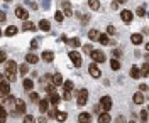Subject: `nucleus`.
Returning <instances> with one entry per match:
<instances>
[{
  "label": "nucleus",
  "instance_id": "nucleus-31",
  "mask_svg": "<svg viewBox=\"0 0 149 123\" xmlns=\"http://www.w3.org/2000/svg\"><path fill=\"white\" fill-rule=\"evenodd\" d=\"M110 67L113 69V71H119V69H120V63H119L117 59H112L110 61Z\"/></svg>",
  "mask_w": 149,
  "mask_h": 123
},
{
  "label": "nucleus",
  "instance_id": "nucleus-43",
  "mask_svg": "<svg viewBox=\"0 0 149 123\" xmlns=\"http://www.w3.org/2000/svg\"><path fill=\"white\" fill-rule=\"evenodd\" d=\"M113 123H125V118L120 115V116H117V118H115V122H113Z\"/></svg>",
  "mask_w": 149,
  "mask_h": 123
},
{
  "label": "nucleus",
  "instance_id": "nucleus-28",
  "mask_svg": "<svg viewBox=\"0 0 149 123\" xmlns=\"http://www.w3.org/2000/svg\"><path fill=\"white\" fill-rule=\"evenodd\" d=\"M22 29H24V30H36V25H34L32 22H29V20H26V22L22 24Z\"/></svg>",
  "mask_w": 149,
  "mask_h": 123
},
{
  "label": "nucleus",
  "instance_id": "nucleus-54",
  "mask_svg": "<svg viewBox=\"0 0 149 123\" xmlns=\"http://www.w3.org/2000/svg\"><path fill=\"white\" fill-rule=\"evenodd\" d=\"M46 122H47V120L44 118V116H41V118H39V123H46Z\"/></svg>",
  "mask_w": 149,
  "mask_h": 123
},
{
  "label": "nucleus",
  "instance_id": "nucleus-26",
  "mask_svg": "<svg viewBox=\"0 0 149 123\" xmlns=\"http://www.w3.org/2000/svg\"><path fill=\"white\" fill-rule=\"evenodd\" d=\"M98 41H100V44H103V46L110 44V39H109V36H107V34H100V36H98Z\"/></svg>",
  "mask_w": 149,
  "mask_h": 123
},
{
  "label": "nucleus",
  "instance_id": "nucleus-11",
  "mask_svg": "<svg viewBox=\"0 0 149 123\" xmlns=\"http://www.w3.org/2000/svg\"><path fill=\"white\" fill-rule=\"evenodd\" d=\"M112 122V116L109 111H103V113L98 115V123H110Z\"/></svg>",
  "mask_w": 149,
  "mask_h": 123
},
{
  "label": "nucleus",
  "instance_id": "nucleus-56",
  "mask_svg": "<svg viewBox=\"0 0 149 123\" xmlns=\"http://www.w3.org/2000/svg\"><path fill=\"white\" fill-rule=\"evenodd\" d=\"M0 81H3V74H0Z\"/></svg>",
  "mask_w": 149,
  "mask_h": 123
},
{
  "label": "nucleus",
  "instance_id": "nucleus-7",
  "mask_svg": "<svg viewBox=\"0 0 149 123\" xmlns=\"http://www.w3.org/2000/svg\"><path fill=\"white\" fill-rule=\"evenodd\" d=\"M88 73H90L95 79H98V78L102 76L100 69H98V66H97V63H92V64H90V67H88Z\"/></svg>",
  "mask_w": 149,
  "mask_h": 123
},
{
  "label": "nucleus",
  "instance_id": "nucleus-17",
  "mask_svg": "<svg viewBox=\"0 0 149 123\" xmlns=\"http://www.w3.org/2000/svg\"><path fill=\"white\" fill-rule=\"evenodd\" d=\"M42 59H44V61H46V63H53V59H54V54H53V52H51V51H44V52H42Z\"/></svg>",
  "mask_w": 149,
  "mask_h": 123
},
{
  "label": "nucleus",
  "instance_id": "nucleus-5",
  "mask_svg": "<svg viewBox=\"0 0 149 123\" xmlns=\"http://www.w3.org/2000/svg\"><path fill=\"white\" fill-rule=\"evenodd\" d=\"M14 108H15V113L17 115H26V103H24L22 100H17V98H15Z\"/></svg>",
  "mask_w": 149,
  "mask_h": 123
},
{
  "label": "nucleus",
  "instance_id": "nucleus-55",
  "mask_svg": "<svg viewBox=\"0 0 149 123\" xmlns=\"http://www.w3.org/2000/svg\"><path fill=\"white\" fill-rule=\"evenodd\" d=\"M115 2H117V3H119V2H120V3H124V2H125V0H115Z\"/></svg>",
  "mask_w": 149,
  "mask_h": 123
},
{
  "label": "nucleus",
  "instance_id": "nucleus-10",
  "mask_svg": "<svg viewBox=\"0 0 149 123\" xmlns=\"http://www.w3.org/2000/svg\"><path fill=\"white\" fill-rule=\"evenodd\" d=\"M10 93V86L7 81H0V96H5Z\"/></svg>",
  "mask_w": 149,
  "mask_h": 123
},
{
  "label": "nucleus",
  "instance_id": "nucleus-3",
  "mask_svg": "<svg viewBox=\"0 0 149 123\" xmlns=\"http://www.w3.org/2000/svg\"><path fill=\"white\" fill-rule=\"evenodd\" d=\"M90 56H92L93 63H105V59H107L102 51H92V52H90Z\"/></svg>",
  "mask_w": 149,
  "mask_h": 123
},
{
  "label": "nucleus",
  "instance_id": "nucleus-50",
  "mask_svg": "<svg viewBox=\"0 0 149 123\" xmlns=\"http://www.w3.org/2000/svg\"><path fill=\"white\" fill-rule=\"evenodd\" d=\"M85 52L90 54V52H92V46H85Z\"/></svg>",
  "mask_w": 149,
  "mask_h": 123
},
{
  "label": "nucleus",
  "instance_id": "nucleus-23",
  "mask_svg": "<svg viewBox=\"0 0 149 123\" xmlns=\"http://www.w3.org/2000/svg\"><path fill=\"white\" fill-rule=\"evenodd\" d=\"M22 86H24V89H27V91H31V89L34 88V83H32L31 79H26V78H24V81H22Z\"/></svg>",
  "mask_w": 149,
  "mask_h": 123
},
{
  "label": "nucleus",
  "instance_id": "nucleus-57",
  "mask_svg": "<svg viewBox=\"0 0 149 123\" xmlns=\"http://www.w3.org/2000/svg\"><path fill=\"white\" fill-rule=\"evenodd\" d=\"M127 123H136V122H134V120H130V122H127Z\"/></svg>",
  "mask_w": 149,
  "mask_h": 123
},
{
  "label": "nucleus",
  "instance_id": "nucleus-39",
  "mask_svg": "<svg viewBox=\"0 0 149 123\" xmlns=\"http://www.w3.org/2000/svg\"><path fill=\"white\" fill-rule=\"evenodd\" d=\"M31 101L39 103V95H37V93H31Z\"/></svg>",
  "mask_w": 149,
  "mask_h": 123
},
{
  "label": "nucleus",
  "instance_id": "nucleus-58",
  "mask_svg": "<svg viewBox=\"0 0 149 123\" xmlns=\"http://www.w3.org/2000/svg\"><path fill=\"white\" fill-rule=\"evenodd\" d=\"M3 2H10V0H3Z\"/></svg>",
  "mask_w": 149,
  "mask_h": 123
},
{
  "label": "nucleus",
  "instance_id": "nucleus-59",
  "mask_svg": "<svg viewBox=\"0 0 149 123\" xmlns=\"http://www.w3.org/2000/svg\"><path fill=\"white\" fill-rule=\"evenodd\" d=\"M0 36H2V30H0Z\"/></svg>",
  "mask_w": 149,
  "mask_h": 123
},
{
  "label": "nucleus",
  "instance_id": "nucleus-4",
  "mask_svg": "<svg viewBox=\"0 0 149 123\" xmlns=\"http://www.w3.org/2000/svg\"><path fill=\"white\" fill-rule=\"evenodd\" d=\"M100 108H102L103 111H110V108H112V98L110 96H102V100H100Z\"/></svg>",
  "mask_w": 149,
  "mask_h": 123
},
{
  "label": "nucleus",
  "instance_id": "nucleus-30",
  "mask_svg": "<svg viewBox=\"0 0 149 123\" xmlns=\"http://www.w3.org/2000/svg\"><path fill=\"white\" fill-rule=\"evenodd\" d=\"M56 120H58V122H65L66 120V116H68V115L65 113V111H56Z\"/></svg>",
  "mask_w": 149,
  "mask_h": 123
},
{
  "label": "nucleus",
  "instance_id": "nucleus-13",
  "mask_svg": "<svg viewBox=\"0 0 149 123\" xmlns=\"http://www.w3.org/2000/svg\"><path fill=\"white\" fill-rule=\"evenodd\" d=\"M37 104H39V111H42V113L49 110V100H39Z\"/></svg>",
  "mask_w": 149,
  "mask_h": 123
},
{
  "label": "nucleus",
  "instance_id": "nucleus-8",
  "mask_svg": "<svg viewBox=\"0 0 149 123\" xmlns=\"http://www.w3.org/2000/svg\"><path fill=\"white\" fill-rule=\"evenodd\" d=\"M61 9H63V14H65L66 17H71L73 15V9H71V3L70 2H63Z\"/></svg>",
  "mask_w": 149,
  "mask_h": 123
},
{
  "label": "nucleus",
  "instance_id": "nucleus-49",
  "mask_svg": "<svg viewBox=\"0 0 149 123\" xmlns=\"http://www.w3.org/2000/svg\"><path fill=\"white\" fill-rule=\"evenodd\" d=\"M0 22H5V12L0 10Z\"/></svg>",
  "mask_w": 149,
  "mask_h": 123
},
{
  "label": "nucleus",
  "instance_id": "nucleus-35",
  "mask_svg": "<svg viewBox=\"0 0 149 123\" xmlns=\"http://www.w3.org/2000/svg\"><path fill=\"white\" fill-rule=\"evenodd\" d=\"M22 123H36V120H34V116L26 115V118H24V122H22Z\"/></svg>",
  "mask_w": 149,
  "mask_h": 123
},
{
  "label": "nucleus",
  "instance_id": "nucleus-2",
  "mask_svg": "<svg viewBox=\"0 0 149 123\" xmlns=\"http://www.w3.org/2000/svg\"><path fill=\"white\" fill-rule=\"evenodd\" d=\"M76 101H78V106H85L86 101H88V91L86 89H80L78 96H76Z\"/></svg>",
  "mask_w": 149,
  "mask_h": 123
},
{
  "label": "nucleus",
  "instance_id": "nucleus-34",
  "mask_svg": "<svg viewBox=\"0 0 149 123\" xmlns=\"http://www.w3.org/2000/svg\"><path fill=\"white\" fill-rule=\"evenodd\" d=\"M19 71H20V74L22 76H26L29 73V67H27V64H22V66L19 67Z\"/></svg>",
  "mask_w": 149,
  "mask_h": 123
},
{
  "label": "nucleus",
  "instance_id": "nucleus-25",
  "mask_svg": "<svg viewBox=\"0 0 149 123\" xmlns=\"http://www.w3.org/2000/svg\"><path fill=\"white\" fill-rule=\"evenodd\" d=\"M17 34V27L15 25H9L5 29V36H15Z\"/></svg>",
  "mask_w": 149,
  "mask_h": 123
},
{
  "label": "nucleus",
  "instance_id": "nucleus-27",
  "mask_svg": "<svg viewBox=\"0 0 149 123\" xmlns=\"http://www.w3.org/2000/svg\"><path fill=\"white\" fill-rule=\"evenodd\" d=\"M39 29H41V30H49V29H51V24H49V22H47V20H41V22H39Z\"/></svg>",
  "mask_w": 149,
  "mask_h": 123
},
{
  "label": "nucleus",
  "instance_id": "nucleus-18",
  "mask_svg": "<svg viewBox=\"0 0 149 123\" xmlns=\"http://www.w3.org/2000/svg\"><path fill=\"white\" fill-rule=\"evenodd\" d=\"M132 100H134V103L136 104H142L144 103V95L139 91V93H136V95L132 96Z\"/></svg>",
  "mask_w": 149,
  "mask_h": 123
},
{
  "label": "nucleus",
  "instance_id": "nucleus-40",
  "mask_svg": "<svg viewBox=\"0 0 149 123\" xmlns=\"http://www.w3.org/2000/svg\"><path fill=\"white\" fill-rule=\"evenodd\" d=\"M5 116H7V110L0 104V118H5Z\"/></svg>",
  "mask_w": 149,
  "mask_h": 123
},
{
  "label": "nucleus",
  "instance_id": "nucleus-6",
  "mask_svg": "<svg viewBox=\"0 0 149 123\" xmlns=\"http://www.w3.org/2000/svg\"><path fill=\"white\" fill-rule=\"evenodd\" d=\"M70 59L73 61V64H74L76 67L81 66V56H80V52H76V51H71V52H70Z\"/></svg>",
  "mask_w": 149,
  "mask_h": 123
},
{
  "label": "nucleus",
  "instance_id": "nucleus-41",
  "mask_svg": "<svg viewBox=\"0 0 149 123\" xmlns=\"http://www.w3.org/2000/svg\"><path fill=\"white\" fill-rule=\"evenodd\" d=\"M5 61H7V54L3 51H0V63H5Z\"/></svg>",
  "mask_w": 149,
  "mask_h": 123
},
{
  "label": "nucleus",
  "instance_id": "nucleus-36",
  "mask_svg": "<svg viewBox=\"0 0 149 123\" xmlns=\"http://www.w3.org/2000/svg\"><path fill=\"white\" fill-rule=\"evenodd\" d=\"M136 14H137L139 17H144V15H146V9H144V7H139V9L136 10Z\"/></svg>",
  "mask_w": 149,
  "mask_h": 123
},
{
  "label": "nucleus",
  "instance_id": "nucleus-21",
  "mask_svg": "<svg viewBox=\"0 0 149 123\" xmlns=\"http://www.w3.org/2000/svg\"><path fill=\"white\" fill-rule=\"evenodd\" d=\"M26 61H27V63H32V64H36V63H39V57H37L36 54H32V52H29L27 56H26Z\"/></svg>",
  "mask_w": 149,
  "mask_h": 123
},
{
  "label": "nucleus",
  "instance_id": "nucleus-16",
  "mask_svg": "<svg viewBox=\"0 0 149 123\" xmlns=\"http://www.w3.org/2000/svg\"><path fill=\"white\" fill-rule=\"evenodd\" d=\"M78 122L80 123H92V116H90V113H80Z\"/></svg>",
  "mask_w": 149,
  "mask_h": 123
},
{
  "label": "nucleus",
  "instance_id": "nucleus-51",
  "mask_svg": "<svg viewBox=\"0 0 149 123\" xmlns=\"http://www.w3.org/2000/svg\"><path fill=\"white\" fill-rule=\"evenodd\" d=\"M42 7H44V9L49 7V2H47V0H42Z\"/></svg>",
  "mask_w": 149,
  "mask_h": 123
},
{
  "label": "nucleus",
  "instance_id": "nucleus-52",
  "mask_svg": "<svg viewBox=\"0 0 149 123\" xmlns=\"http://www.w3.org/2000/svg\"><path fill=\"white\" fill-rule=\"evenodd\" d=\"M139 89H141V93H142V91H146V89H148V86H146V85H141Z\"/></svg>",
  "mask_w": 149,
  "mask_h": 123
},
{
  "label": "nucleus",
  "instance_id": "nucleus-9",
  "mask_svg": "<svg viewBox=\"0 0 149 123\" xmlns=\"http://www.w3.org/2000/svg\"><path fill=\"white\" fill-rule=\"evenodd\" d=\"M15 15H17L19 19H22V20H27V17H29L27 10L24 9V7H17V9H15Z\"/></svg>",
  "mask_w": 149,
  "mask_h": 123
},
{
  "label": "nucleus",
  "instance_id": "nucleus-20",
  "mask_svg": "<svg viewBox=\"0 0 149 123\" xmlns=\"http://www.w3.org/2000/svg\"><path fill=\"white\" fill-rule=\"evenodd\" d=\"M130 78H132V79H139V78H141L139 67H136V66L130 67Z\"/></svg>",
  "mask_w": 149,
  "mask_h": 123
},
{
  "label": "nucleus",
  "instance_id": "nucleus-33",
  "mask_svg": "<svg viewBox=\"0 0 149 123\" xmlns=\"http://www.w3.org/2000/svg\"><path fill=\"white\" fill-rule=\"evenodd\" d=\"M66 44H70L73 47H78L80 46V39H70V41H66Z\"/></svg>",
  "mask_w": 149,
  "mask_h": 123
},
{
  "label": "nucleus",
  "instance_id": "nucleus-14",
  "mask_svg": "<svg viewBox=\"0 0 149 123\" xmlns=\"http://www.w3.org/2000/svg\"><path fill=\"white\" fill-rule=\"evenodd\" d=\"M51 83H53V86H59V85H63V78H61V74H53L51 76Z\"/></svg>",
  "mask_w": 149,
  "mask_h": 123
},
{
  "label": "nucleus",
  "instance_id": "nucleus-48",
  "mask_svg": "<svg viewBox=\"0 0 149 123\" xmlns=\"http://www.w3.org/2000/svg\"><path fill=\"white\" fill-rule=\"evenodd\" d=\"M63 98H65L66 101H68V100L71 98V93H70V91H65V95H63Z\"/></svg>",
  "mask_w": 149,
  "mask_h": 123
},
{
  "label": "nucleus",
  "instance_id": "nucleus-29",
  "mask_svg": "<svg viewBox=\"0 0 149 123\" xmlns=\"http://www.w3.org/2000/svg\"><path fill=\"white\" fill-rule=\"evenodd\" d=\"M88 5H90V9H93V10L100 9V2H98V0H88Z\"/></svg>",
  "mask_w": 149,
  "mask_h": 123
},
{
  "label": "nucleus",
  "instance_id": "nucleus-42",
  "mask_svg": "<svg viewBox=\"0 0 149 123\" xmlns=\"http://www.w3.org/2000/svg\"><path fill=\"white\" fill-rule=\"evenodd\" d=\"M26 5H27V7H31V9H34V10L37 9V5L34 3V2H31V0H27V2H26Z\"/></svg>",
  "mask_w": 149,
  "mask_h": 123
},
{
  "label": "nucleus",
  "instance_id": "nucleus-53",
  "mask_svg": "<svg viewBox=\"0 0 149 123\" xmlns=\"http://www.w3.org/2000/svg\"><path fill=\"white\" fill-rule=\"evenodd\" d=\"M112 9L117 10V9H119V3H117V2H113V3H112Z\"/></svg>",
  "mask_w": 149,
  "mask_h": 123
},
{
  "label": "nucleus",
  "instance_id": "nucleus-47",
  "mask_svg": "<svg viewBox=\"0 0 149 123\" xmlns=\"http://www.w3.org/2000/svg\"><path fill=\"white\" fill-rule=\"evenodd\" d=\"M107 32H109V34H112V36H113V34H115V29L112 27V25H109V27H107Z\"/></svg>",
  "mask_w": 149,
  "mask_h": 123
},
{
  "label": "nucleus",
  "instance_id": "nucleus-38",
  "mask_svg": "<svg viewBox=\"0 0 149 123\" xmlns=\"http://www.w3.org/2000/svg\"><path fill=\"white\" fill-rule=\"evenodd\" d=\"M54 19H56V22H63V12H56Z\"/></svg>",
  "mask_w": 149,
  "mask_h": 123
},
{
  "label": "nucleus",
  "instance_id": "nucleus-19",
  "mask_svg": "<svg viewBox=\"0 0 149 123\" xmlns=\"http://www.w3.org/2000/svg\"><path fill=\"white\" fill-rule=\"evenodd\" d=\"M130 42L136 44V46H137V44H142V36H141V34H132V36H130Z\"/></svg>",
  "mask_w": 149,
  "mask_h": 123
},
{
  "label": "nucleus",
  "instance_id": "nucleus-46",
  "mask_svg": "<svg viewBox=\"0 0 149 123\" xmlns=\"http://www.w3.org/2000/svg\"><path fill=\"white\" fill-rule=\"evenodd\" d=\"M112 54H113V57H120V51H119V49H113V52H112Z\"/></svg>",
  "mask_w": 149,
  "mask_h": 123
},
{
  "label": "nucleus",
  "instance_id": "nucleus-37",
  "mask_svg": "<svg viewBox=\"0 0 149 123\" xmlns=\"http://www.w3.org/2000/svg\"><path fill=\"white\" fill-rule=\"evenodd\" d=\"M141 120L144 123L148 122V110H142V111H141Z\"/></svg>",
  "mask_w": 149,
  "mask_h": 123
},
{
  "label": "nucleus",
  "instance_id": "nucleus-12",
  "mask_svg": "<svg viewBox=\"0 0 149 123\" xmlns=\"http://www.w3.org/2000/svg\"><path fill=\"white\" fill-rule=\"evenodd\" d=\"M120 17L125 24H130V20H132V12H130V10H122Z\"/></svg>",
  "mask_w": 149,
  "mask_h": 123
},
{
  "label": "nucleus",
  "instance_id": "nucleus-1",
  "mask_svg": "<svg viewBox=\"0 0 149 123\" xmlns=\"http://www.w3.org/2000/svg\"><path fill=\"white\" fill-rule=\"evenodd\" d=\"M17 63L15 61H5V76H7V79L9 81H15L17 79V76H15V73H17Z\"/></svg>",
  "mask_w": 149,
  "mask_h": 123
},
{
  "label": "nucleus",
  "instance_id": "nucleus-32",
  "mask_svg": "<svg viewBox=\"0 0 149 123\" xmlns=\"http://www.w3.org/2000/svg\"><path fill=\"white\" fill-rule=\"evenodd\" d=\"M63 88H65V91H70V93H71V89H73V83H71V81H63Z\"/></svg>",
  "mask_w": 149,
  "mask_h": 123
},
{
  "label": "nucleus",
  "instance_id": "nucleus-24",
  "mask_svg": "<svg viewBox=\"0 0 149 123\" xmlns=\"http://www.w3.org/2000/svg\"><path fill=\"white\" fill-rule=\"evenodd\" d=\"M139 73H141V78H148V74H149V64L148 63L142 64V69H141Z\"/></svg>",
  "mask_w": 149,
  "mask_h": 123
},
{
  "label": "nucleus",
  "instance_id": "nucleus-44",
  "mask_svg": "<svg viewBox=\"0 0 149 123\" xmlns=\"http://www.w3.org/2000/svg\"><path fill=\"white\" fill-rule=\"evenodd\" d=\"M37 46H39V41H37V39H34V41L31 42V47H32V49H36Z\"/></svg>",
  "mask_w": 149,
  "mask_h": 123
},
{
  "label": "nucleus",
  "instance_id": "nucleus-22",
  "mask_svg": "<svg viewBox=\"0 0 149 123\" xmlns=\"http://www.w3.org/2000/svg\"><path fill=\"white\" fill-rule=\"evenodd\" d=\"M98 36H100V32H98L97 29H92V30L88 32V37H90V41H98Z\"/></svg>",
  "mask_w": 149,
  "mask_h": 123
},
{
  "label": "nucleus",
  "instance_id": "nucleus-45",
  "mask_svg": "<svg viewBox=\"0 0 149 123\" xmlns=\"http://www.w3.org/2000/svg\"><path fill=\"white\" fill-rule=\"evenodd\" d=\"M56 111H58V110H56V106H53V108L49 110V116L53 118V116H54V115H56Z\"/></svg>",
  "mask_w": 149,
  "mask_h": 123
},
{
  "label": "nucleus",
  "instance_id": "nucleus-15",
  "mask_svg": "<svg viewBox=\"0 0 149 123\" xmlns=\"http://www.w3.org/2000/svg\"><path fill=\"white\" fill-rule=\"evenodd\" d=\"M49 103L53 104V106H56V104L59 103V95H58L56 91H53V93H49Z\"/></svg>",
  "mask_w": 149,
  "mask_h": 123
}]
</instances>
